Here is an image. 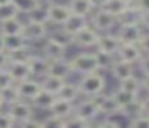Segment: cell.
Here are the masks:
<instances>
[{"instance_id":"1","label":"cell","mask_w":149,"mask_h":128,"mask_svg":"<svg viewBox=\"0 0 149 128\" xmlns=\"http://www.w3.org/2000/svg\"><path fill=\"white\" fill-rule=\"evenodd\" d=\"M104 86H106L104 77L101 75L100 72H93V74H87V75L82 77V80L79 82L77 88H79V93L91 98V96H95V95L103 93Z\"/></svg>"},{"instance_id":"2","label":"cell","mask_w":149,"mask_h":128,"mask_svg":"<svg viewBox=\"0 0 149 128\" xmlns=\"http://www.w3.org/2000/svg\"><path fill=\"white\" fill-rule=\"evenodd\" d=\"M69 63H71L72 72L82 74V75L93 74V72H98V70H100L95 53H80V54H75L72 59H69Z\"/></svg>"},{"instance_id":"3","label":"cell","mask_w":149,"mask_h":128,"mask_svg":"<svg viewBox=\"0 0 149 128\" xmlns=\"http://www.w3.org/2000/svg\"><path fill=\"white\" fill-rule=\"evenodd\" d=\"M143 27L139 24H119V31H117V38L120 43H135L138 45V42L141 40Z\"/></svg>"},{"instance_id":"4","label":"cell","mask_w":149,"mask_h":128,"mask_svg":"<svg viewBox=\"0 0 149 128\" xmlns=\"http://www.w3.org/2000/svg\"><path fill=\"white\" fill-rule=\"evenodd\" d=\"M7 112L10 114V117L13 118L15 123L26 122V120H29V118H32V115H34L32 106H31L29 102H26L24 99H19V101L10 104Z\"/></svg>"},{"instance_id":"5","label":"cell","mask_w":149,"mask_h":128,"mask_svg":"<svg viewBox=\"0 0 149 128\" xmlns=\"http://www.w3.org/2000/svg\"><path fill=\"white\" fill-rule=\"evenodd\" d=\"M91 99H93L95 104L98 106L100 114L106 115V117H112V115L117 114V112H120V107H119V104L114 101V98L111 95H106L104 91L100 93V95L91 96Z\"/></svg>"},{"instance_id":"6","label":"cell","mask_w":149,"mask_h":128,"mask_svg":"<svg viewBox=\"0 0 149 128\" xmlns=\"http://www.w3.org/2000/svg\"><path fill=\"white\" fill-rule=\"evenodd\" d=\"M71 10L68 5H63V3H50L47 6V16H48V22H55L58 26H63L68 18L71 16Z\"/></svg>"},{"instance_id":"7","label":"cell","mask_w":149,"mask_h":128,"mask_svg":"<svg viewBox=\"0 0 149 128\" xmlns=\"http://www.w3.org/2000/svg\"><path fill=\"white\" fill-rule=\"evenodd\" d=\"M98 37H100V32L96 29L87 26L85 29H82L79 34H75L72 37V43H75L77 47L82 48H90V47H96Z\"/></svg>"},{"instance_id":"8","label":"cell","mask_w":149,"mask_h":128,"mask_svg":"<svg viewBox=\"0 0 149 128\" xmlns=\"http://www.w3.org/2000/svg\"><path fill=\"white\" fill-rule=\"evenodd\" d=\"M43 51V58H47L48 61H55V59H61V58H66V45L59 43L55 38H47L45 43L42 47Z\"/></svg>"},{"instance_id":"9","label":"cell","mask_w":149,"mask_h":128,"mask_svg":"<svg viewBox=\"0 0 149 128\" xmlns=\"http://www.w3.org/2000/svg\"><path fill=\"white\" fill-rule=\"evenodd\" d=\"M111 96H112L114 101L119 104L120 112H127L132 107L138 109V96L136 95H132V93H128V91H123V90L117 88L111 93Z\"/></svg>"},{"instance_id":"10","label":"cell","mask_w":149,"mask_h":128,"mask_svg":"<svg viewBox=\"0 0 149 128\" xmlns=\"http://www.w3.org/2000/svg\"><path fill=\"white\" fill-rule=\"evenodd\" d=\"M74 115L79 118H82V120H85V122H93L95 118L100 115V111H98V106L95 104V101L90 98V99L82 101L80 104L74 109Z\"/></svg>"},{"instance_id":"11","label":"cell","mask_w":149,"mask_h":128,"mask_svg":"<svg viewBox=\"0 0 149 128\" xmlns=\"http://www.w3.org/2000/svg\"><path fill=\"white\" fill-rule=\"evenodd\" d=\"M116 56L119 58V59L125 61V63L135 64V63H138L139 58L143 56V51H141V48L135 43H120Z\"/></svg>"},{"instance_id":"12","label":"cell","mask_w":149,"mask_h":128,"mask_svg":"<svg viewBox=\"0 0 149 128\" xmlns=\"http://www.w3.org/2000/svg\"><path fill=\"white\" fill-rule=\"evenodd\" d=\"M16 90H18V93H19L21 99H24V101H32L34 96L42 90V86H40V82H37V80H34L29 77V79L23 80V82H18Z\"/></svg>"},{"instance_id":"13","label":"cell","mask_w":149,"mask_h":128,"mask_svg":"<svg viewBox=\"0 0 149 128\" xmlns=\"http://www.w3.org/2000/svg\"><path fill=\"white\" fill-rule=\"evenodd\" d=\"M120 47V42L117 38V35L109 34V32H104V34H100L96 42V50L103 51V53H109V54H116L117 50Z\"/></svg>"},{"instance_id":"14","label":"cell","mask_w":149,"mask_h":128,"mask_svg":"<svg viewBox=\"0 0 149 128\" xmlns=\"http://www.w3.org/2000/svg\"><path fill=\"white\" fill-rule=\"evenodd\" d=\"M117 24V19L112 15L103 11V10L98 8L93 15V29H96L98 32H109L114 26Z\"/></svg>"},{"instance_id":"15","label":"cell","mask_w":149,"mask_h":128,"mask_svg":"<svg viewBox=\"0 0 149 128\" xmlns=\"http://www.w3.org/2000/svg\"><path fill=\"white\" fill-rule=\"evenodd\" d=\"M71 74H72V67H71L69 59L61 58V59L48 61V72H47V75H55L66 80Z\"/></svg>"},{"instance_id":"16","label":"cell","mask_w":149,"mask_h":128,"mask_svg":"<svg viewBox=\"0 0 149 128\" xmlns=\"http://www.w3.org/2000/svg\"><path fill=\"white\" fill-rule=\"evenodd\" d=\"M23 35L27 38V42H39L42 38H45L47 35V24L43 22H32L27 21L24 22V32Z\"/></svg>"},{"instance_id":"17","label":"cell","mask_w":149,"mask_h":128,"mask_svg":"<svg viewBox=\"0 0 149 128\" xmlns=\"http://www.w3.org/2000/svg\"><path fill=\"white\" fill-rule=\"evenodd\" d=\"M87 26H88V21H87V18H85V16L71 15L68 18V21L61 26V31L64 32V34H68L69 37L72 38L75 34H79V32H80L82 29H85Z\"/></svg>"},{"instance_id":"18","label":"cell","mask_w":149,"mask_h":128,"mask_svg":"<svg viewBox=\"0 0 149 128\" xmlns=\"http://www.w3.org/2000/svg\"><path fill=\"white\" fill-rule=\"evenodd\" d=\"M7 69H8V72H10V75L13 77L15 83L23 82V80L32 77L26 61H10V64L7 66Z\"/></svg>"},{"instance_id":"19","label":"cell","mask_w":149,"mask_h":128,"mask_svg":"<svg viewBox=\"0 0 149 128\" xmlns=\"http://www.w3.org/2000/svg\"><path fill=\"white\" fill-rule=\"evenodd\" d=\"M27 66H29L31 75H47L48 72V59L40 54H34L31 53V56L27 58Z\"/></svg>"},{"instance_id":"20","label":"cell","mask_w":149,"mask_h":128,"mask_svg":"<svg viewBox=\"0 0 149 128\" xmlns=\"http://www.w3.org/2000/svg\"><path fill=\"white\" fill-rule=\"evenodd\" d=\"M48 111L52 112L53 117H58V118H61V120H64V118L71 117V115L74 114V106H72V102H69V101L56 98L55 102L52 104V107H50Z\"/></svg>"},{"instance_id":"21","label":"cell","mask_w":149,"mask_h":128,"mask_svg":"<svg viewBox=\"0 0 149 128\" xmlns=\"http://www.w3.org/2000/svg\"><path fill=\"white\" fill-rule=\"evenodd\" d=\"M111 74H112V77L117 80V82H120V80L127 79V77H130L133 74V64L130 63H125V61L119 59L117 58L116 61L112 63V66L109 67Z\"/></svg>"},{"instance_id":"22","label":"cell","mask_w":149,"mask_h":128,"mask_svg":"<svg viewBox=\"0 0 149 128\" xmlns=\"http://www.w3.org/2000/svg\"><path fill=\"white\" fill-rule=\"evenodd\" d=\"M3 37V50L11 53V51L21 50V48L29 47V42L23 34L19 35H2Z\"/></svg>"},{"instance_id":"23","label":"cell","mask_w":149,"mask_h":128,"mask_svg":"<svg viewBox=\"0 0 149 128\" xmlns=\"http://www.w3.org/2000/svg\"><path fill=\"white\" fill-rule=\"evenodd\" d=\"M24 32V22L19 18H11L0 22V34L2 35H19Z\"/></svg>"},{"instance_id":"24","label":"cell","mask_w":149,"mask_h":128,"mask_svg":"<svg viewBox=\"0 0 149 128\" xmlns=\"http://www.w3.org/2000/svg\"><path fill=\"white\" fill-rule=\"evenodd\" d=\"M127 6H128V3L123 2V0H104L103 5L100 6V10H103V11L112 15L114 18L117 19L127 10Z\"/></svg>"},{"instance_id":"25","label":"cell","mask_w":149,"mask_h":128,"mask_svg":"<svg viewBox=\"0 0 149 128\" xmlns=\"http://www.w3.org/2000/svg\"><path fill=\"white\" fill-rule=\"evenodd\" d=\"M55 99H56V95H53V93H50V91H45V90H40V91L34 96V99L31 102H32L36 107L48 111V109L52 107V104L55 102Z\"/></svg>"},{"instance_id":"26","label":"cell","mask_w":149,"mask_h":128,"mask_svg":"<svg viewBox=\"0 0 149 128\" xmlns=\"http://www.w3.org/2000/svg\"><path fill=\"white\" fill-rule=\"evenodd\" d=\"M68 6H69V10H71L72 15L85 16V18L95 10L90 0H71V3H69Z\"/></svg>"},{"instance_id":"27","label":"cell","mask_w":149,"mask_h":128,"mask_svg":"<svg viewBox=\"0 0 149 128\" xmlns=\"http://www.w3.org/2000/svg\"><path fill=\"white\" fill-rule=\"evenodd\" d=\"M64 82H66L64 79H59V77H55V75H43V80L40 82V86H42V90H45V91L58 95V91L61 90V86L64 85Z\"/></svg>"},{"instance_id":"28","label":"cell","mask_w":149,"mask_h":128,"mask_svg":"<svg viewBox=\"0 0 149 128\" xmlns=\"http://www.w3.org/2000/svg\"><path fill=\"white\" fill-rule=\"evenodd\" d=\"M141 21V13L133 5H128L127 10L117 18V24H139Z\"/></svg>"},{"instance_id":"29","label":"cell","mask_w":149,"mask_h":128,"mask_svg":"<svg viewBox=\"0 0 149 128\" xmlns=\"http://www.w3.org/2000/svg\"><path fill=\"white\" fill-rule=\"evenodd\" d=\"M79 95H80V93H79L77 85H74V83H71V82L66 80L64 85L61 86V90H59L58 95H56V98L64 99V101H69V102H74L75 99L79 98Z\"/></svg>"},{"instance_id":"30","label":"cell","mask_w":149,"mask_h":128,"mask_svg":"<svg viewBox=\"0 0 149 128\" xmlns=\"http://www.w3.org/2000/svg\"><path fill=\"white\" fill-rule=\"evenodd\" d=\"M119 88L123 90V91H128V93H132V95L138 96V93L141 91V80H139L135 74H132L130 77L120 80V82H119Z\"/></svg>"},{"instance_id":"31","label":"cell","mask_w":149,"mask_h":128,"mask_svg":"<svg viewBox=\"0 0 149 128\" xmlns=\"http://www.w3.org/2000/svg\"><path fill=\"white\" fill-rule=\"evenodd\" d=\"M0 96L3 99V104H7V106H10V104H13V102H16L21 99L19 93H18V90H16V83L8 86V88H5V90H0Z\"/></svg>"},{"instance_id":"32","label":"cell","mask_w":149,"mask_h":128,"mask_svg":"<svg viewBox=\"0 0 149 128\" xmlns=\"http://www.w3.org/2000/svg\"><path fill=\"white\" fill-rule=\"evenodd\" d=\"M27 21H32V22H43V24H47V22H48L47 8H43L42 3H40V5L36 6L32 11L27 13Z\"/></svg>"},{"instance_id":"33","label":"cell","mask_w":149,"mask_h":128,"mask_svg":"<svg viewBox=\"0 0 149 128\" xmlns=\"http://www.w3.org/2000/svg\"><path fill=\"white\" fill-rule=\"evenodd\" d=\"M18 16H19V11H18L16 6L11 2L5 3V5H0V22L11 19V18H18Z\"/></svg>"},{"instance_id":"34","label":"cell","mask_w":149,"mask_h":128,"mask_svg":"<svg viewBox=\"0 0 149 128\" xmlns=\"http://www.w3.org/2000/svg\"><path fill=\"white\" fill-rule=\"evenodd\" d=\"M11 3L16 6V10L19 11V15L21 13L27 15V13L32 11L36 6L40 5V2H37V0H11Z\"/></svg>"},{"instance_id":"35","label":"cell","mask_w":149,"mask_h":128,"mask_svg":"<svg viewBox=\"0 0 149 128\" xmlns=\"http://www.w3.org/2000/svg\"><path fill=\"white\" fill-rule=\"evenodd\" d=\"M95 56L98 61V67L100 69H109L112 66V63L116 61V54H109V53H103V51H95Z\"/></svg>"},{"instance_id":"36","label":"cell","mask_w":149,"mask_h":128,"mask_svg":"<svg viewBox=\"0 0 149 128\" xmlns=\"http://www.w3.org/2000/svg\"><path fill=\"white\" fill-rule=\"evenodd\" d=\"M90 122H85L82 118L75 117V115H71V117L64 118V123H63V128H87Z\"/></svg>"},{"instance_id":"37","label":"cell","mask_w":149,"mask_h":128,"mask_svg":"<svg viewBox=\"0 0 149 128\" xmlns=\"http://www.w3.org/2000/svg\"><path fill=\"white\" fill-rule=\"evenodd\" d=\"M11 85H15V80H13V77L10 75L8 69L7 67H5V69H0V90H5Z\"/></svg>"},{"instance_id":"38","label":"cell","mask_w":149,"mask_h":128,"mask_svg":"<svg viewBox=\"0 0 149 128\" xmlns=\"http://www.w3.org/2000/svg\"><path fill=\"white\" fill-rule=\"evenodd\" d=\"M8 56H10V61H27V58L31 56V50L29 47H26L21 50L11 51V53H8Z\"/></svg>"},{"instance_id":"39","label":"cell","mask_w":149,"mask_h":128,"mask_svg":"<svg viewBox=\"0 0 149 128\" xmlns=\"http://www.w3.org/2000/svg\"><path fill=\"white\" fill-rule=\"evenodd\" d=\"M130 128H149V115L138 114L130 123Z\"/></svg>"},{"instance_id":"40","label":"cell","mask_w":149,"mask_h":128,"mask_svg":"<svg viewBox=\"0 0 149 128\" xmlns=\"http://www.w3.org/2000/svg\"><path fill=\"white\" fill-rule=\"evenodd\" d=\"M63 123H64V120L50 115L48 118H45L43 122H40V128H63Z\"/></svg>"},{"instance_id":"41","label":"cell","mask_w":149,"mask_h":128,"mask_svg":"<svg viewBox=\"0 0 149 128\" xmlns=\"http://www.w3.org/2000/svg\"><path fill=\"white\" fill-rule=\"evenodd\" d=\"M15 122L8 112H0V128H13Z\"/></svg>"},{"instance_id":"42","label":"cell","mask_w":149,"mask_h":128,"mask_svg":"<svg viewBox=\"0 0 149 128\" xmlns=\"http://www.w3.org/2000/svg\"><path fill=\"white\" fill-rule=\"evenodd\" d=\"M139 69H141L143 75H149V53H143V56L139 58Z\"/></svg>"},{"instance_id":"43","label":"cell","mask_w":149,"mask_h":128,"mask_svg":"<svg viewBox=\"0 0 149 128\" xmlns=\"http://www.w3.org/2000/svg\"><path fill=\"white\" fill-rule=\"evenodd\" d=\"M133 6H135L136 10H138L139 13H148L149 11V0H133L132 3Z\"/></svg>"},{"instance_id":"44","label":"cell","mask_w":149,"mask_h":128,"mask_svg":"<svg viewBox=\"0 0 149 128\" xmlns=\"http://www.w3.org/2000/svg\"><path fill=\"white\" fill-rule=\"evenodd\" d=\"M138 114L149 115V96L144 98L143 101H138Z\"/></svg>"},{"instance_id":"45","label":"cell","mask_w":149,"mask_h":128,"mask_svg":"<svg viewBox=\"0 0 149 128\" xmlns=\"http://www.w3.org/2000/svg\"><path fill=\"white\" fill-rule=\"evenodd\" d=\"M138 47L141 48L143 53H149V34H143L141 40L138 42Z\"/></svg>"},{"instance_id":"46","label":"cell","mask_w":149,"mask_h":128,"mask_svg":"<svg viewBox=\"0 0 149 128\" xmlns=\"http://www.w3.org/2000/svg\"><path fill=\"white\" fill-rule=\"evenodd\" d=\"M19 128H40V122L34 120V118H29V120H26V122H21Z\"/></svg>"},{"instance_id":"47","label":"cell","mask_w":149,"mask_h":128,"mask_svg":"<svg viewBox=\"0 0 149 128\" xmlns=\"http://www.w3.org/2000/svg\"><path fill=\"white\" fill-rule=\"evenodd\" d=\"M8 64H10V56H8V51L2 50V51H0V69H5Z\"/></svg>"},{"instance_id":"48","label":"cell","mask_w":149,"mask_h":128,"mask_svg":"<svg viewBox=\"0 0 149 128\" xmlns=\"http://www.w3.org/2000/svg\"><path fill=\"white\" fill-rule=\"evenodd\" d=\"M139 26H141L143 29H149V11H148V13H143V15H141Z\"/></svg>"},{"instance_id":"49","label":"cell","mask_w":149,"mask_h":128,"mask_svg":"<svg viewBox=\"0 0 149 128\" xmlns=\"http://www.w3.org/2000/svg\"><path fill=\"white\" fill-rule=\"evenodd\" d=\"M101 127L103 128H120V125L117 123V122H112V120H106L101 123Z\"/></svg>"},{"instance_id":"50","label":"cell","mask_w":149,"mask_h":128,"mask_svg":"<svg viewBox=\"0 0 149 128\" xmlns=\"http://www.w3.org/2000/svg\"><path fill=\"white\" fill-rule=\"evenodd\" d=\"M141 86H144L146 91H149V75H144V79L141 80Z\"/></svg>"},{"instance_id":"51","label":"cell","mask_w":149,"mask_h":128,"mask_svg":"<svg viewBox=\"0 0 149 128\" xmlns=\"http://www.w3.org/2000/svg\"><path fill=\"white\" fill-rule=\"evenodd\" d=\"M87 128H103V127H101V123H91V122H90Z\"/></svg>"},{"instance_id":"52","label":"cell","mask_w":149,"mask_h":128,"mask_svg":"<svg viewBox=\"0 0 149 128\" xmlns=\"http://www.w3.org/2000/svg\"><path fill=\"white\" fill-rule=\"evenodd\" d=\"M3 50V37H2V34H0V51Z\"/></svg>"},{"instance_id":"53","label":"cell","mask_w":149,"mask_h":128,"mask_svg":"<svg viewBox=\"0 0 149 128\" xmlns=\"http://www.w3.org/2000/svg\"><path fill=\"white\" fill-rule=\"evenodd\" d=\"M11 0H0V5H5V3H10Z\"/></svg>"},{"instance_id":"54","label":"cell","mask_w":149,"mask_h":128,"mask_svg":"<svg viewBox=\"0 0 149 128\" xmlns=\"http://www.w3.org/2000/svg\"><path fill=\"white\" fill-rule=\"evenodd\" d=\"M3 106H5V104H3V99H2V96H0V109L3 107Z\"/></svg>"},{"instance_id":"55","label":"cell","mask_w":149,"mask_h":128,"mask_svg":"<svg viewBox=\"0 0 149 128\" xmlns=\"http://www.w3.org/2000/svg\"><path fill=\"white\" fill-rule=\"evenodd\" d=\"M123 2H127L128 5H132V3H133V0H123Z\"/></svg>"},{"instance_id":"56","label":"cell","mask_w":149,"mask_h":128,"mask_svg":"<svg viewBox=\"0 0 149 128\" xmlns=\"http://www.w3.org/2000/svg\"><path fill=\"white\" fill-rule=\"evenodd\" d=\"M37 2H40V0H37Z\"/></svg>"}]
</instances>
